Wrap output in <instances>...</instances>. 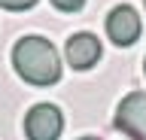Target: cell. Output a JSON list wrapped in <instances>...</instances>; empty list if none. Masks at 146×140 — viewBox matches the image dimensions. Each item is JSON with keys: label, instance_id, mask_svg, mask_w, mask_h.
I'll return each instance as SVG.
<instances>
[{"label": "cell", "instance_id": "277c9868", "mask_svg": "<svg viewBox=\"0 0 146 140\" xmlns=\"http://www.w3.org/2000/svg\"><path fill=\"white\" fill-rule=\"evenodd\" d=\"M140 15H137L134 6H116V9H110L107 15V37L116 43V46H134L137 37H140Z\"/></svg>", "mask_w": 146, "mask_h": 140}, {"label": "cell", "instance_id": "7a4b0ae2", "mask_svg": "<svg viewBox=\"0 0 146 140\" xmlns=\"http://www.w3.org/2000/svg\"><path fill=\"white\" fill-rule=\"evenodd\" d=\"M116 128L128 140H146V92H131L116 107Z\"/></svg>", "mask_w": 146, "mask_h": 140}, {"label": "cell", "instance_id": "5b68a950", "mask_svg": "<svg viewBox=\"0 0 146 140\" xmlns=\"http://www.w3.org/2000/svg\"><path fill=\"white\" fill-rule=\"evenodd\" d=\"M100 40L88 31H79V34H73L67 40V46H64V58H67V64L73 70H88L100 61Z\"/></svg>", "mask_w": 146, "mask_h": 140}, {"label": "cell", "instance_id": "6da1fadb", "mask_svg": "<svg viewBox=\"0 0 146 140\" xmlns=\"http://www.w3.org/2000/svg\"><path fill=\"white\" fill-rule=\"evenodd\" d=\"M15 73L31 85H52L61 79V58L58 49L43 37H21L12 49Z\"/></svg>", "mask_w": 146, "mask_h": 140}, {"label": "cell", "instance_id": "9c48e42d", "mask_svg": "<svg viewBox=\"0 0 146 140\" xmlns=\"http://www.w3.org/2000/svg\"><path fill=\"white\" fill-rule=\"evenodd\" d=\"M143 70H146V61H143Z\"/></svg>", "mask_w": 146, "mask_h": 140}, {"label": "cell", "instance_id": "3957f363", "mask_svg": "<svg viewBox=\"0 0 146 140\" xmlns=\"http://www.w3.org/2000/svg\"><path fill=\"white\" fill-rule=\"evenodd\" d=\"M64 131V116L55 104H36L25 116L27 140H58Z\"/></svg>", "mask_w": 146, "mask_h": 140}, {"label": "cell", "instance_id": "ba28073f", "mask_svg": "<svg viewBox=\"0 0 146 140\" xmlns=\"http://www.w3.org/2000/svg\"><path fill=\"white\" fill-rule=\"evenodd\" d=\"M79 140H100V137H79Z\"/></svg>", "mask_w": 146, "mask_h": 140}, {"label": "cell", "instance_id": "52a82bcc", "mask_svg": "<svg viewBox=\"0 0 146 140\" xmlns=\"http://www.w3.org/2000/svg\"><path fill=\"white\" fill-rule=\"evenodd\" d=\"M36 0H0V6L3 9H9V12H21V9H31Z\"/></svg>", "mask_w": 146, "mask_h": 140}, {"label": "cell", "instance_id": "8992f818", "mask_svg": "<svg viewBox=\"0 0 146 140\" xmlns=\"http://www.w3.org/2000/svg\"><path fill=\"white\" fill-rule=\"evenodd\" d=\"M52 6L61 12H79L85 6V0H52Z\"/></svg>", "mask_w": 146, "mask_h": 140}]
</instances>
